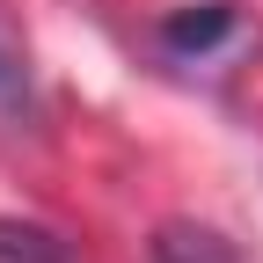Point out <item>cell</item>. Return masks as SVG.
Instances as JSON below:
<instances>
[{"label": "cell", "mask_w": 263, "mask_h": 263, "mask_svg": "<svg viewBox=\"0 0 263 263\" xmlns=\"http://www.w3.org/2000/svg\"><path fill=\"white\" fill-rule=\"evenodd\" d=\"M227 22H234V8H227V0H197L190 15H176V22H168V44H176V51H205Z\"/></svg>", "instance_id": "obj_1"}, {"label": "cell", "mask_w": 263, "mask_h": 263, "mask_svg": "<svg viewBox=\"0 0 263 263\" xmlns=\"http://www.w3.org/2000/svg\"><path fill=\"white\" fill-rule=\"evenodd\" d=\"M154 263H234L219 249V234H190V227H168L154 241Z\"/></svg>", "instance_id": "obj_2"}, {"label": "cell", "mask_w": 263, "mask_h": 263, "mask_svg": "<svg viewBox=\"0 0 263 263\" xmlns=\"http://www.w3.org/2000/svg\"><path fill=\"white\" fill-rule=\"evenodd\" d=\"M0 263H66V249L37 227H8L0 219Z\"/></svg>", "instance_id": "obj_3"}, {"label": "cell", "mask_w": 263, "mask_h": 263, "mask_svg": "<svg viewBox=\"0 0 263 263\" xmlns=\"http://www.w3.org/2000/svg\"><path fill=\"white\" fill-rule=\"evenodd\" d=\"M0 88H8V66H0Z\"/></svg>", "instance_id": "obj_4"}]
</instances>
